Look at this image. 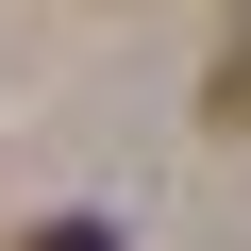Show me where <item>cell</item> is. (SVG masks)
<instances>
[{
    "mask_svg": "<svg viewBox=\"0 0 251 251\" xmlns=\"http://www.w3.org/2000/svg\"><path fill=\"white\" fill-rule=\"evenodd\" d=\"M218 117L251 134V17H234V50H218Z\"/></svg>",
    "mask_w": 251,
    "mask_h": 251,
    "instance_id": "1",
    "label": "cell"
},
{
    "mask_svg": "<svg viewBox=\"0 0 251 251\" xmlns=\"http://www.w3.org/2000/svg\"><path fill=\"white\" fill-rule=\"evenodd\" d=\"M17 251H117V234H100V218H34Z\"/></svg>",
    "mask_w": 251,
    "mask_h": 251,
    "instance_id": "2",
    "label": "cell"
}]
</instances>
